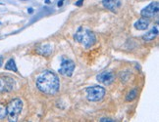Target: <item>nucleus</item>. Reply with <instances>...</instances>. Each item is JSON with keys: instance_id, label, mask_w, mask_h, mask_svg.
<instances>
[{"instance_id": "nucleus-1", "label": "nucleus", "mask_w": 159, "mask_h": 122, "mask_svg": "<svg viewBox=\"0 0 159 122\" xmlns=\"http://www.w3.org/2000/svg\"><path fill=\"white\" fill-rule=\"evenodd\" d=\"M59 78L54 72L45 70L36 79V86L42 93L52 95L59 90Z\"/></svg>"}, {"instance_id": "nucleus-2", "label": "nucleus", "mask_w": 159, "mask_h": 122, "mask_svg": "<svg viewBox=\"0 0 159 122\" xmlns=\"http://www.w3.org/2000/svg\"><path fill=\"white\" fill-rule=\"evenodd\" d=\"M74 38L85 48H90L91 46H93L96 41L94 33L87 27H80L74 35Z\"/></svg>"}, {"instance_id": "nucleus-3", "label": "nucleus", "mask_w": 159, "mask_h": 122, "mask_svg": "<svg viewBox=\"0 0 159 122\" xmlns=\"http://www.w3.org/2000/svg\"><path fill=\"white\" fill-rule=\"evenodd\" d=\"M6 109H7V115L9 117V120L10 121H17L20 113L22 112V109H23L22 100L19 99V98H16V99L12 100L8 103Z\"/></svg>"}, {"instance_id": "nucleus-4", "label": "nucleus", "mask_w": 159, "mask_h": 122, "mask_svg": "<svg viewBox=\"0 0 159 122\" xmlns=\"http://www.w3.org/2000/svg\"><path fill=\"white\" fill-rule=\"evenodd\" d=\"M105 95V89L101 86H93L87 89V97L90 102H98Z\"/></svg>"}, {"instance_id": "nucleus-5", "label": "nucleus", "mask_w": 159, "mask_h": 122, "mask_svg": "<svg viewBox=\"0 0 159 122\" xmlns=\"http://www.w3.org/2000/svg\"><path fill=\"white\" fill-rule=\"evenodd\" d=\"M75 68H76V65L72 60L63 58L62 63H61V68L59 69V73L64 76L70 77V76H72L73 72H74Z\"/></svg>"}, {"instance_id": "nucleus-6", "label": "nucleus", "mask_w": 159, "mask_h": 122, "mask_svg": "<svg viewBox=\"0 0 159 122\" xmlns=\"http://www.w3.org/2000/svg\"><path fill=\"white\" fill-rule=\"evenodd\" d=\"M16 87L15 79L10 76L0 77V93H9Z\"/></svg>"}, {"instance_id": "nucleus-7", "label": "nucleus", "mask_w": 159, "mask_h": 122, "mask_svg": "<svg viewBox=\"0 0 159 122\" xmlns=\"http://www.w3.org/2000/svg\"><path fill=\"white\" fill-rule=\"evenodd\" d=\"M158 10H159L158 2L157 1L151 2L149 5H148L145 8H143L142 10L140 15H142V17H143V18H148V19H149V18H153L155 15H157Z\"/></svg>"}, {"instance_id": "nucleus-8", "label": "nucleus", "mask_w": 159, "mask_h": 122, "mask_svg": "<svg viewBox=\"0 0 159 122\" xmlns=\"http://www.w3.org/2000/svg\"><path fill=\"white\" fill-rule=\"evenodd\" d=\"M96 79H97V81H99L102 84L110 85L114 81L115 75H114V73L111 71H103L96 76Z\"/></svg>"}, {"instance_id": "nucleus-9", "label": "nucleus", "mask_w": 159, "mask_h": 122, "mask_svg": "<svg viewBox=\"0 0 159 122\" xmlns=\"http://www.w3.org/2000/svg\"><path fill=\"white\" fill-rule=\"evenodd\" d=\"M102 4L108 10L116 12L121 6V0H102Z\"/></svg>"}, {"instance_id": "nucleus-10", "label": "nucleus", "mask_w": 159, "mask_h": 122, "mask_svg": "<svg viewBox=\"0 0 159 122\" xmlns=\"http://www.w3.org/2000/svg\"><path fill=\"white\" fill-rule=\"evenodd\" d=\"M149 23H150V22H149V20L148 19V18H143V17L142 19L138 20L136 23H134V27L138 30H145V29H148Z\"/></svg>"}, {"instance_id": "nucleus-11", "label": "nucleus", "mask_w": 159, "mask_h": 122, "mask_svg": "<svg viewBox=\"0 0 159 122\" xmlns=\"http://www.w3.org/2000/svg\"><path fill=\"white\" fill-rule=\"evenodd\" d=\"M157 34H158V27H155L152 28L150 32H148L146 34H144L143 36V38L145 41H152L157 36Z\"/></svg>"}, {"instance_id": "nucleus-12", "label": "nucleus", "mask_w": 159, "mask_h": 122, "mask_svg": "<svg viewBox=\"0 0 159 122\" xmlns=\"http://www.w3.org/2000/svg\"><path fill=\"white\" fill-rule=\"evenodd\" d=\"M38 53L42 55V56H48L50 55V53L52 52V47L49 44H45V45H41L40 47L38 48Z\"/></svg>"}, {"instance_id": "nucleus-13", "label": "nucleus", "mask_w": 159, "mask_h": 122, "mask_svg": "<svg viewBox=\"0 0 159 122\" xmlns=\"http://www.w3.org/2000/svg\"><path fill=\"white\" fill-rule=\"evenodd\" d=\"M5 69L7 70H10V71H14V72H18V69H17V65H16V63L14 59H10L7 63L5 65Z\"/></svg>"}, {"instance_id": "nucleus-14", "label": "nucleus", "mask_w": 159, "mask_h": 122, "mask_svg": "<svg viewBox=\"0 0 159 122\" xmlns=\"http://www.w3.org/2000/svg\"><path fill=\"white\" fill-rule=\"evenodd\" d=\"M137 96H138V89H137V88H134V89L131 90V92L127 95L126 100H127L128 102H132V101H134V99H136Z\"/></svg>"}, {"instance_id": "nucleus-15", "label": "nucleus", "mask_w": 159, "mask_h": 122, "mask_svg": "<svg viewBox=\"0 0 159 122\" xmlns=\"http://www.w3.org/2000/svg\"><path fill=\"white\" fill-rule=\"evenodd\" d=\"M7 115V109L3 106H0V119H3Z\"/></svg>"}, {"instance_id": "nucleus-16", "label": "nucleus", "mask_w": 159, "mask_h": 122, "mask_svg": "<svg viewBox=\"0 0 159 122\" xmlns=\"http://www.w3.org/2000/svg\"><path fill=\"white\" fill-rule=\"evenodd\" d=\"M2 65H3V57L0 56V68L2 66Z\"/></svg>"}, {"instance_id": "nucleus-17", "label": "nucleus", "mask_w": 159, "mask_h": 122, "mask_svg": "<svg viewBox=\"0 0 159 122\" xmlns=\"http://www.w3.org/2000/svg\"><path fill=\"white\" fill-rule=\"evenodd\" d=\"M100 121H114L113 119H110V118H102Z\"/></svg>"}, {"instance_id": "nucleus-18", "label": "nucleus", "mask_w": 159, "mask_h": 122, "mask_svg": "<svg viewBox=\"0 0 159 122\" xmlns=\"http://www.w3.org/2000/svg\"><path fill=\"white\" fill-rule=\"evenodd\" d=\"M82 1H83V0H79V1L77 2V5H79V6H80V5H81V4H82V3H81Z\"/></svg>"}]
</instances>
